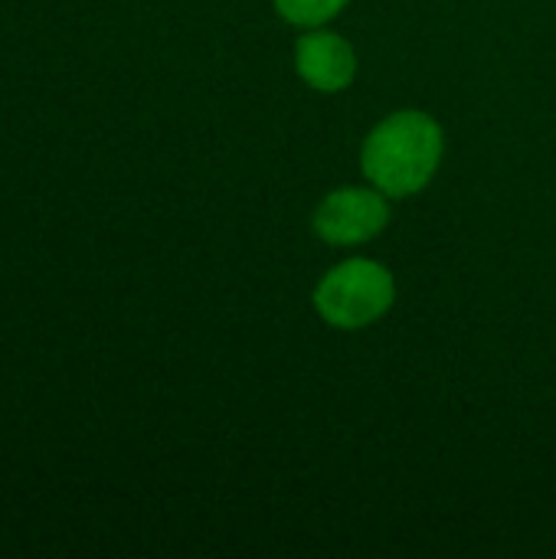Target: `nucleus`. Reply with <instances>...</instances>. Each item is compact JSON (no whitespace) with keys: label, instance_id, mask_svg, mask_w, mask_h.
Returning <instances> with one entry per match:
<instances>
[{"label":"nucleus","instance_id":"f257e3e1","mask_svg":"<svg viewBox=\"0 0 556 559\" xmlns=\"http://www.w3.org/2000/svg\"><path fill=\"white\" fill-rule=\"evenodd\" d=\"M442 151V124L419 108H403L387 115L364 138L360 167L387 197H413L436 177Z\"/></svg>","mask_w":556,"mask_h":559},{"label":"nucleus","instance_id":"f03ea898","mask_svg":"<svg viewBox=\"0 0 556 559\" xmlns=\"http://www.w3.org/2000/svg\"><path fill=\"white\" fill-rule=\"evenodd\" d=\"M397 301L393 272L377 259H347L315 288L318 314L338 331H360L380 321Z\"/></svg>","mask_w":556,"mask_h":559},{"label":"nucleus","instance_id":"7ed1b4c3","mask_svg":"<svg viewBox=\"0 0 556 559\" xmlns=\"http://www.w3.org/2000/svg\"><path fill=\"white\" fill-rule=\"evenodd\" d=\"M390 223L387 193L377 187H341L331 190L315 210V233L331 246H357L383 233Z\"/></svg>","mask_w":556,"mask_h":559},{"label":"nucleus","instance_id":"20e7f679","mask_svg":"<svg viewBox=\"0 0 556 559\" xmlns=\"http://www.w3.org/2000/svg\"><path fill=\"white\" fill-rule=\"evenodd\" d=\"M295 69L311 88L334 95L351 88L357 75V52L341 33L315 26L295 43Z\"/></svg>","mask_w":556,"mask_h":559},{"label":"nucleus","instance_id":"39448f33","mask_svg":"<svg viewBox=\"0 0 556 559\" xmlns=\"http://www.w3.org/2000/svg\"><path fill=\"white\" fill-rule=\"evenodd\" d=\"M344 7H347V0H275V10L282 20H288L295 26H308V29L324 26Z\"/></svg>","mask_w":556,"mask_h":559}]
</instances>
